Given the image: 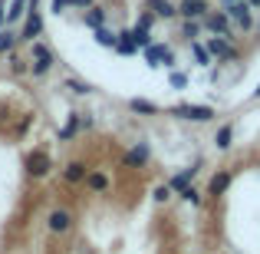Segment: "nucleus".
Instances as JSON below:
<instances>
[{"label": "nucleus", "instance_id": "obj_24", "mask_svg": "<svg viewBox=\"0 0 260 254\" xmlns=\"http://www.w3.org/2000/svg\"><path fill=\"white\" fill-rule=\"evenodd\" d=\"M92 40L99 46H106V50H115V33L109 30V26H95V30H92Z\"/></svg>", "mask_w": 260, "mask_h": 254}, {"label": "nucleus", "instance_id": "obj_6", "mask_svg": "<svg viewBox=\"0 0 260 254\" xmlns=\"http://www.w3.org/2000/svg\"><path fill=\"white\" fill-rule=\"evenodd\" d=\"M224 10H228L231 23H234L237 33H247L254 30V10L247 7V0H234V4H224Z\"/></svg>", "mask_w": 260, "mask_h": 254}, {"label": "nucleus", "instance_id": "obj_26", "mask_svg": "<svg viewBox=\"0 0 260 254\" xmlns=\"http://www.w3.org/2000/svg\"><path fill=\"white\" fill-rule=\"evenodd\" d=\"M20 17H26V0H10L7 4V23H17Z\"/></svg>", "mask_w": 260, "mask_h": 254}, {"label": "nucleus", "instance_id": "obj_8", "mask_svg": "<svg viewBox=\"0 0 260 254\" xmlns=\"http://www.w3.org/2000/svg\"><path fill=\"white\" fill-rule=\"evenodd\" d=\"M43 13H40V10H30V13H26V17H23V23H20V33H17V40H20V43H33V40H37V37H43Z\"/></svg>", "mask_w": 260, "mask_h": 254}, {"label": "nucleus", "instance_id": "obj_5", "mask_svg": "<svg viewBox=\"0 0 260 254\" xmlns=\"http://www.w3.org/2000/svg\"><path fill=\"white\" fill-rule=\"evenodd\" d=\"M204 46H208V53L214 60H221V63H237V60L244 57V53L234 46V40H228V37H208Z\"/></svg>", "mask_w": 260, "mask_h": 254}, {"label": "nucleus", "instance_id": "obj_11", "mask_svg": "<svg viewBox=\"0 0 260 254\" xmlns=\"http://www.w3.org/2000/svg\"><path fill=\"white\" fill-rule=\"evenodd\" d=\"M231 182H234V172L231 168H217L214 175L208 178V198H221L224 191L231 188Z\"/></svg>", "mask_w": 260, "mask_h": 254}, {"label": "nucleus", "instance_id": "obj_18", "mask_svg": "<svg viewBox=\"0 0 260 254\" xmlns=\"http://www.w3.org/2000/svg\"><path fill=\"white\" fill-rule=\"evenodd\" d=\"M56 66V53H46V57H37V60H30V76L33 79H43L46 73Z\"/></svg>", "mask_w": 260, "mask_h": 254}, {"label": "nucleus", "instance_id": "obj_27", "mask_svg": "<svg viewBox=\"0 0 260 254\" xmlns=\"http://www.w3.org/2000/svg\"><path fill=\"white\" fill-rule=\"evenodd\" d=\"M178 33H181V37L184 40H198V37H201V20H181V30H178Z\"/></svg>", "mask_w": 260, "mask_h": 254}, {"label": "nucleus", "instance_id": "obj_17", "mask_svg": "<svg viewBox=\"0 0 260 254\" xmlns=\"http://www.w3.org/2000/svg\"><path fill=\"white\" fill-rule=\"evenodd\" d=\"M145 10L152 13L155 20H175L178 17V7L172 0H145Z\"/></svg>", "mask_w": 260, "mask_h": 254}, {"label": "nucleus", "instance_id": "obj_9", "mask_svg": "<svg viewBox=\"0 0 260 254\" xmlns=\"http://www.w3.org/2000/svg\"><path fill=\"white\" fill-rule=\"evenodd\" d=\"M142 53H145V63L152 66V70L155 66H175V53H172L168 43H148Z\"/></svg>", "mask_w": 260, "mask_h": 254}, {"label": "nucleus", "instance_id": "obj_19", "mask_svg": "<svg viewBox=\"0 0 260 254\" xmlns=\"http://www.w3.org/2000/svg\"><path fill=\"white\" fill-rule=\"evenodd\" d=\"M106 20H109V10L106 7H86V13H83V23L89 26V30H95V26H106Z\"/></svg>", "mask_w": 260, "mask_h": 254}, {"label": "nucleus", "instance_id": "obj_1", "mask_svg": "<svg viewBox=\"0 0 260 254\" xmlns=\"http://www.w3.org/2000/svg\"><path fill=\"white\" fill-rule=\"evenodd\" d=\"M23 168H26V178L30 182H43V178L53 175V155L46 146H37L23 155Z\"/></svg>", "mask_w": 260, "mask_h": 254}, {"label": "nucleus", "instance_id": "obj_3", "mask_svg": "<svg viewBox=\"0 0 260 254\" xmlns=\"http://www.w3.org/2000/svg\"><path fill=\"white\" fill-rule=\"evenodd\" d=\"M73 228H76V215H73L70 208L56 205V208H50V211H46V231H50V235L63 238V235H70Z\"/></svg>", "mask_w": 260, "mask_h": 254}, {"label": "nucleus", "instance_id": "obj_30", "mask_svg": "<svg viewBox=\"0 0 260 254\" xmlns=\"http://www.w3.org/2000/svg\"><path fill=\"white\" fill-rule=\"evenodd\" d=\"M155 23H158V20H155L148 10H142V17L135 20V30H145V33H152V26H155Z\"/></svg>", "mask_w": 260, "mask_h": 254}, {"label": "nucleus", "instance_id": "obj_14", "mask_svg": "<svg viewBox=\"0 0 260 254\" xmlns=\"http://www.w3.org/2000/svg\"><path fill=\"white\" fill-rule=\"evenodd\" d=\"M198 172H201V162H194V165L181 168V172H178V175H172V178H168V188H172L175 195H181V191L188 188L191 182H194V175H198Z\"/></svg>", "mask_w": 260, "mask_h": 254}, {"label": "nucleus", "instance_id": "obj_10", "mask_svg": "<svg viewBox=\"0 0 260 254\" xmlns=\"http://www.w3.org/2000/svg\"><path fill=\"white\" fill-rule=\"evenodd\" d=\"M83 185H86L89 195H109V191H112V175H109L106 168H89Z\"/></svg>", "mask_w": 260, "mask_h": 254}, {"label": "nucleus", "instance_id": "obj_34", "mask_svg": "<svg viewBox=\"0 0 260 254\" xmlns=\"http://www.w3.org/2000/svg\"><path fill=\"white\" fill-rule=\"evenodd\" d=\"M73 7V0H53V13H66Z\"/></svg>", "mask_w": 260, "mask_h": 254}, {"label": "nucleus", "instance_id": "obj_22", "mask_svg": "<svg viewBox=\"0 0 260 254\" xmlns=\"http://www.w3.org/2000/svg\"><path fill=\"white\" fill-rule=\"evenodd\" d=\"M191 57H194V66H201V70H208V66L214 63V57L208 53V46H204L201 40H191Z\"/></svg>", "mask_w": 260, "mask_h": 254}, {"label": "nucleus", "instance_id": "obj_2", "mask_svg": "<svg viewBox=\"0 0 260 254\" xmlns=\"http://www.w3.org/2000/svg\"><path fill=\"white\" fill-rule=\"evenodd\" d=\"M201 30L208 33V37H228V40H234V23H231V17H228V10H208L201 17Z\"/></svg>", "mask_w": 260, "mask_h": 254}, {"label": "nucleus", "instance_id": "obj_15", "mask_svg": "<svg viewBox=\"0 0 260 254\" xmlns=\"http://www.w3.org/2000/svg\"><path fill=\"white\" fill-rule=\"evenodd\" d=\"M115 53H122V57L139 53V43H135V30H132V26H122V30L115 33Z\"/></svg>", "mask_w": 260, "mask_h": 254}, {"label": "nucleus", "instance_id": "obj_20", "mask_svg": "<svg viewBox=\"0 0 260 254\" xmlns=\"http://www.w3.org/2000/svg\"><path fill=\"white\" fill-rule=\"evenodd\" d=\"M231 146H234V126L224 122V126L214 132V149L217 152H231Z\"/></svg>", "mask_w": 260, "mask_h": 254}, {"label": "nucleus", "instance_id": "obj_32", "mask_svg": "<svg viewBox=\"0 0 260 254\" xmlns=\"http://www.w3.org/2000/svg\"><path fill=\"white\" fill-rule=\"evenodd\" d=\"M46 53H53V46H50V43H43V40H33V43H30V60L46 57Z\"/></svg>", "mask_w": 260, "mask_h": 254}, {"label": "nucleus", "instance_id": "obj_7", "mask_svg": "<svg viewBox=\"0 0 260 254\" xmlns=\"http://www.w3.org/2000/svg\"><path fill=\"white\" fill-rule=\"evenodd\" d=\"M152 162V142H132V146L122 152V168H145Z\"/></svg>", "mask_w": 260, "mask_h": 254}, {"label": "nucleus", "instance_id": "obj_38", "mask_svg": "<svg viewBox=\"0 0 260 254\" xmlns=\"http://www.w3.org/2000/svg\"><path fill=\"white\" fill-rule=\"evenodd\" d=\"M247 7L250 10H260V0H247Z\"/></svg>", "mask_w": 260, "mask_h": 254}, {"label": "nucleus", "instance_id": "obj_31", "mask_svg": "<svg viewBox=\"0 0 260 254\" xmlns=\"http://www.w3.org/2000/svg\"><path fill=\"white\" fill-rule=\"evenodd\" d=\"M178 198H184V202H188V205H194V208H198V205L204 202V198H201V191H198L194 185H188V188H184V191H181Z\"/></svg>", "mask_w": 260, "mask_h": 254}, {"label": "nucleus", "instance_id": "obj_21", "mask_svg": "<svg viewBox=\"0 0 260 254\" xmlns=\"http://www.w3.org/2000/svg\"><path fill=\"white\" fill-rule=\"evenodd\" d=\"M125 106H128V112H135V116H158V102H152V99H142V96L128 99Z\"/></svg>", "mask_w": 260, "mask_h": 254}, {"label": "nucleus", "instance_id": "obj_4", "mask_svg": "<svg viewBox=\"0 0 260 254\" xmlns=\"http://www.w3.org/2000/svg\"><path fill=\"white\" fill-rule=\"evenodd\" d=\"M168 112L181 122H211L214 119V106H194V102H175Z\"/></svg>", "mask_w": 260, "mask_h": 254}, {"label": "nucleus", "instance_id": "obj_23", "mask_svg": "<svg viewBox=\"0 0 260 254\" xmlns=\"http://www.w3.org/2000/svg\"><path fill=\"white\" fill-rule=\"evenodd\" d=\"M63 89H70L73 96H89L95 86L86 83V79H79V76H66V79H63Z\"/></svg>", "mask_w": 260, "mask_h": 254}, {"label": "nucleus", "instance_id": "obj_39", "mask_svg": "<svg viewBox=\"0 0 260 254\" xmlns=\"http://www.w3.org/2000/svg\"><path fill=\"white\" fill-rule=\"evenodd\" d=\"M250 99H254V102H257V99H260V86H257V89H254V96H250Z\"/></svg>", "mask_w": 260, "mask_h": 254}, {"label": "nucleus", "instance_id": "obj_12", "mask_svg": "<svg viewBox=\"0 0 260 254\" xmlns=\"http://www.w3.org/2000/svg\"><path fill=\"white\" fill-rule=\"evenodd\" d=\"M86 175H89V162L86 159H70L63 165V182L66 185H83Z\"/></svg>", "mask_w": 260, "mask_h": 254}, {"label": "nucleus", "instance_id": "obj_25", "mask_svg": "<svg viewBox=\"0 0 260 254\" xmlns=\"http://www.w3.org/2000/svg\"><path fill=\"white\" fill-rule=\"evenodd\" d=\"M20 43V40H17V33H13V30H7V26H4V30H0V57H10V53H13V46H17Z\"/></svg>", "mask_w": 260, "mask_h": 254}, {"label": "nucleus", "instance_id": "obj_16", "mask_svg": "<svg viewBox=\"0 0 260 254\" xmlns=\"http://www.w3.org/2000/svg\"><path fill=\"white\" fill-rule=\"evenodd\" d=\"M79 132H83V112H70L66 116V126L56 132V142H73Z\"/></svg>", "mask_w": 260, "mask_h": 254}, {"label": "nucleus", "instance_id": "obj_35", "mask_svg": "<svg viewBox=\"0 0 260 254\" xmlns=\"http://www.w3.org/2000/svg\"><path fill=\"white\" fill-rule=\"evenodd\" d=\"M7 26V0H0V30Z\"/></svg>", "mask_w": 260, "mask_h": 254}, {"label": "nucleus", "instance_id": "obj_29", "mask_svg": "<svg viewBox=\"0 0 260 254\" xmlns=\"http://www.w3.org/2000/svg\"><path fill=\"white\" fill-rule=\"evenodd\" d=\"M168 86H172V89H188V73L172 70V73H168Z\"/></svg>", "mask_w": 260, "mask_h": 254}, {"label": "nucleus", "instance_id": "obj_33", "mask_svg": "<svg viewBox=\"0 0 260 254\" xmlns=\"http://www.w3.org/2000/svg\"><path fill=\"white\" fill-rule=\"evenodd\" d=\"M10 70L17 73V76H26V73H30V60H20V57H10Z\"/></svg>", "mask_w": 260, "mask_h": 254}, {"label": "nucleus", "instance_id": "obj_41", "mask_svg": "<svg viewBox=\"0 0 260 254\" xmlns=\"http://www.w3.org/2000/svg\"><path fill=\"white\" fill-rule=\"evenodd\" d=\"M221 4H234V0H221Z\"/></svg>", "mask_w": 260, "mask_h": 254}, {"label": "nucleus", "instance_id": "obj_40", "mask_svg": "<svg viewBox=\"0 0 260 254\" xmlns=\"http://www.w3.org/2000/svg\"><path fill=\"white\" fill-rule=\"evenodd\" d=\"M254 26H257V33H260V17H257V20H254Z\"/></svg>", "mask_w": 260, "mask_h": 254}, {"label": "nucleus", "instance_id": "obj_28", "mask_svg": "<svg viewBox=\"0 0 260 254\" xmlns=\"http://www.w3.org/2000/svg\"><path fill=\"white\" fill-rule=\"evenodd\" d=\"M172 195H175V191L168 188V182H165V185H155V188H152V202H155V205H168V202H172Z\"/></svg>", "mask_w": 260, "mask_h": 254}, {"label": "nucleus", "instance_id": "obj_13", "mask_svg": "<svg viewBox=\"0 0 260 254\" xmlns=\"http://www.w3.org/2000/svg\"><path fill=\"white\" fill-rule=\"evenodd\" d=\"M175 7H178V20H201L211 10L208 0H178Z\"/></svg>", "mask_w": 260, "mask_h": 254}, {"label": "nucleus", "instance_id": "obj_36", "mask_svg": "<svg viewBox=\"0 0 260 254\" xmlns=\"http://www.w3.org/2000/svg\"><path fill=\"white\" fill-rule=\"evenodd\" d=\"M92 126H95V122H92V116L83 112V129H92Z\"/></svg>", "mask_w": 260, "mask_h": 254}, {"label": "nucleus", "instance_id": "obj_37", "mask_svg": "<svg viewBox=\"0 0 260 254\" xmlns=\"http://www.w3.org/2000/svg\"><path fill=\"white\" fill-rule=\"evenodd\" d=\"M73 7H83L86 10V7H92V0H73Z\"/></svg>", "mask_w": 260, "mask_h": 254}]
</instances>
